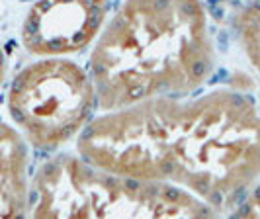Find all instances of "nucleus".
<instances>
[{
  "label": "nucleus",
  "mask_w": 260,
  "mask_h": 219,
  "mask_svg": "<svg viewBox=\"0 0 260 219\" xmlns=\"http://www.w3.org/2000/svg\"><path fill=\"white\" fill-rule=\"evenodd\" d=\"M6 106L24 141L53 151L80 137L98 104L82 67L67 59H39L14 77Z\"/></svg>",
  "instance_id": "20e7f679"
},
{
  "label": "nucleus",
  "mask_w": 260,
  "mask_h": 219,
  "mask_svg": "<svg viewBox=\"0 0 260 219\" xmlns=\"http://www.w3.org/2000/svg\"><path fill=\"white\" fill-rule=\"evenodd\" d=\"M27 219H217V211L176 186L57 155L31 178Z\"/></svg>",
  "instance_id": "7ed1b4c3"
},
{
  "label": "nucleus",
  "mask_w": 260,
  "mask_h": 219,
  "mask_svg": "<svg viewBox=\"0 0 260 219\" xmlns=\"http://www.w3.org/2000/svg\"><path fill=\"white\" fill-rule=\"evenodd\" d=\"M4 77H6V59H4V51L0 47V90H2V84H4Z\"/></svg>",
  "instance_id": "1a4fd4ad"
},
{
  "label": "nucleus",
  "mask_w": 260,
  "mask_h": 219,
  "mask_svg": "<svg viewBox=\"0 0 260 219\" xmlns=\"http://www.w3.org/2000/svg\"><path fill=\"white\" fill-rule=\"evenodd\" d=\"M235 29L247 59L260 75V2L248 4L237 12Z\"/></svg>",
  "instance_id": "0eeeda50"
},
{
  "label": "nucleus",
  "mask_w": 260,
  "mask_h": 219,
  "mask_svg": "<svg viewBox=\"0 0 260 219\" xmlns=\"http://www.w3.org/2000/svg\"><path fill=\"white\" fill-rule=\"evenodd\" d=\"M27 147L14 128L0 126V219H27Z\"/></svg>",
  "instance_id": "423d86ee"
},
{
  "label": "nucleus",
  "mask_w": 260,
  "mask_h": 219,
  "mask_svg": "<svg viewBox=\"0 0 260 219\" xmlns=\"http://www.w3.org/2000/svg\"><path fill=\"white\" fill-rule=\"evenodd\" d=\"M77 151L92 167L176 186L221 211L260 178V110L227 88L151 100L92 119Z\"/></svg>",
  "instance_id": "f257e3e1"
},
{
  "label": "nucleus",
  "mask_w": 260,
  "mask_h": 219,
  "mask_svg": "<svg viewBox=\"0 0 260 219\" xmlns=\"http://www.w3.org/2000/svg\"><path fill=\"white\" fill-rule=\"evenodd\" d=\"M227 219H260V184H256Z\"/></svg>",
  "instance_id": "6e6552de"
},
{
  "label": "nucleus",
  "mask_w": 260,
  "mask_h": 219,
  "mask_svg": "<svg viewBox=\"0 0 260 219\" xmlns=\"http://www.w3.org/2000/svg\"><path fill=\"white\" fill-rule=\"evenodd\" d=\"M208 14L196 2H127L100 32L90 80L104 114L200 88L213 71Z\"/></svg>",
  "instance_id": "f03ea898"
},
{
  "label": "nucleus",
  "mask_w": 260,
  "mask_h": 219,
  "mask_svg": "<svg viewBox=\"0 0 260 219\" xmlns=\"http://www.w3.org/2000/svg\"><path fill=\"white\" fill-rule=\"evenodd\" d=\"M102 2H41L27 10L22 24V45L41 59H63L86 47L106 22Z\"/></svg>",
  "instance_id": "39448f33"
}]
</instances>
